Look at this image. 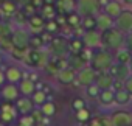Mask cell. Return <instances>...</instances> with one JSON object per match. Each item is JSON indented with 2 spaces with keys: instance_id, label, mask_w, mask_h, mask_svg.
<instances>
[{
  "instance_id": "f1b7e54d",
  "label": "cell",
  "mask_w": 132,
  "mask_h": 126,
  "mask_svg": "<svg viewBox=\"0 0 132 126\" xmlns=\"http://www.w3.org/2000/svg\"><path fill=\"white\" fill-rule=\"evenodd\" d=\"M113 54H115V61L117 62H123V64H129V61L132 58V53L127 48H124V47H121L120 50H117Z\"/></svg>"
},
{
  "instance_id": "4fadbf2b",
  "label": "cell",
  "mask_w": 132,
  "mask_h": 126,
  "mask_svg": "<svg viewBox=\"0 0 132 126\" xmlns=\"http://www.w3.org/2000/svg\"><path fill=\"white\" fill-rule=\"evenodd\" d=\"M14 106L19 112V115H23V114H31L36 107V104L33 103V98L31 97H25V95H20L16 101H14Z\"/></svg>"
},
{
  "instance_id": "680465c9",
  "label": "cell",
  "mask_w": 132,
  "mask_h": 126,
  "mask_svg": "<svg viewBox=\"0 0 132 126\" xmlns=\"http://www.w3.org/2000/svg\"><path fill=\"white\" fill-rule=\"evenodd\" d=\"M0 126H3V123H2V121H0Z\"/></svg>"
},
{
  "instance_id": "ac0fdd59",
  "label": "cell",
  "mask_w": 132,
  "mask_h": 126,
  "mask_svg": "<svg viewBox=\"0 0 132 126\" xmlns=\"http://www.w3.org/2000/svg\"><path fill=\"white\" fill-rule=\"evenodd\" d=\"M112 27H115V19H112L110 16H107L104 11L96 14V28L100 31H104V30L112 28Z\"/></svg>"
},
{
  "instance_id": "be15d7a7",
  "label": "cell",
  "mask_w": 132,
  "mask_h": 126,
  "mask_svg": "<svg viewBox=\"0 0 132 126\" xmlns=\"http://www.w3.org/2000/svg\"><path fill=\"white\" fill-rule=\"evenodd\" d=\"M130 126H132V124H130Z\"/></svg>"
},
{
  "instance_id": "83f0119b",
  "label": "cell",
  "mask_w": 132,
  "mask_h": 126,
  "mask_svg": "<svg viewBox=\"0 0 132 126\" xmlns=\"http://www.w3.org/2000/svg\"><path fill=\"white\" fill-rule=\"evenodd\" d=\"M84 48H86V44H84L82 37H72V39H69V50H70V53H79Z\"/></svg>"
},
{
  "instance_id": "1f68e13d",
  "label": "cell",
  "mask_w": 132,
  "mask_h": 126,
  "mask_svg": "<svg viewBox=\"0 0 132 126\" xmlns=\"http://www.w3.org/2000/svg\"><path fill=\"white\" fill-rule=\"evenodd\" d=\"M69 66L72 67V69H75L76 72L78 70H81L82 67H86V62L79 58V54L78 53H70V59H69Z\"/></svg>"
},
{
  "instance_id": "5b68a950",
  "label": "cell",
  "mask_w": 132,
  "mask_h": 126,
  "mask_svg": "<svg viewBox=\"0 0 132 126\" xmlns=\"http://www.w3.org/2000/svg\"><path fill=\"white\" fill-rule=\"evenodd\" d=\"M17 109L13 104V101H3L0 104V121L3 124H11L17 120Z\"/></svg>"
},
{
  "instance_id": "6125c7cd",
  "label": "cell",
  "mask_w": 132,
  "mask_h": 126,
  "mask_svg": "<svg viewBox=\"0 0 132 126\" xmlns=\"http://www.w3.org/2000/svg\"><path fill=\"white\" fill-rule=\"evenodd\" d=\"M0 104H2V103H0Z\"/></svg>"
},
{
  "instance_id": "94428289",
  "label": "cell",
  "mask_w": 132,
  "mask_h": 126,
  "mask_svg": "<svg viewBox=\"0 0 132 126\" xmlns=\"http://www.w3.org/2000/svg\"><path fill=\"white\" fill-rule=\"evenodd\" d=\"M2 2H3V0H0V3H2Z\"/></svg>"
},
{
  "instance_id": "681fc988",
  "label": "cell",
  "mask_w": 132,
  "mask_h": 126,
  "mask_svg": "<svg viewBox=\"0 0 132 126\" xmlns=\"http://www.w3.org/2000/svg\"><path fill=\"white\" fill-rule=\"evenodd\" d=\"M28 2H30L36 10H40V8L44 6V3H45V0H28Z\"/></svg>"
},
{
  "instance_id": "ffe728a7",
  "label": "cell",
  "mask_w": 132,
  "mask_h": 126,
  "mask_svg": "<svg viewBox=\"0 0 132 126\" xmlns=\"http://www.w3.org/2000/svg\"><path fill=\"white\" fill-rule=\"evenodd\" d=\"M5 76H6V83L19 84L20 80L23 78V72H22L17 66H10V67L5 70Z\"/></svg>"
},
{
  "instance_id": "8d00e7d4",
  "label": "cell",
  "mask_w": 132,
  "mask_h": 126,
  "mask_svg": "<svg viewBox=\"0 0 132 126\" xmlns=\"http://www.w3.org/2000/svg\"><path fill=\"white\" fill-rule=\"evenodd\" d=\"M59 28H61V25H59V22L56 20V19H48V20H45V31H48V33H57L59 31Z\"/></svg>"
},
{
  "instance_id": "5bb4252c",
  "label": "cell",
  "mask_w": 132,
  "mask_h": 126,
  "mask_svg": "<svg viewBox=\"0 0 132 126\" xmlns=\"http://www.w3.org/2000/svg\"><path fill=\"white\" fill-rule=\"evenodd\" d=\"M113 78H117V80H126L132 72H130V69H129V64H123V62H113V64L110 66V69L107 70Z\"/></svg>"
},
{
  "instance_id": "74e56055",
  "label": "cell",
  "mask_w": 132,
  "mask_h": 126,
  "mask_svg": "<svg viewBox=\"0 0 132 126\" xmlns=\"http://www.w3.org/2000/svg\"><path fill=\"white\" fill-rule=\"evenodd\" d=\"M45 44H44V41H42V37H40V33L39 34H34V36H30V42H28V47H31V48H40V47H44Z\"/></svg>"
},
{
  "instance_id": "9f6ffc18",
  "label": "cell",
  "mask_w": 132,
  "mask_h": 126,
  "mask_svg": "<svg viewBox=\"0 0 132 126\" xmlns=\"http://www.w3.org/2000/svg\"><path fill=\"white\" fill-rule=\"evenodd\" d=\"M81 126H87V123H82V124H81Z\"/></svg>"
},
{
  "instance_id": "f35d334b",
  "label": "cell",
  "mask_w": 132,
  "mask_h": 126,
  "mask_svg": "<svg viewBox=\"0 0 132 126\" xmlns=\"http://www.w3.org/2000/svg\"><path fill=\"white\" fill-rule=\"evenodd\" d=\"M11 34H13V30H11L10 23L0 22V37H2V39H10Z\"/></svg>"
},
{
  "instance_id": "7a4b0ae2",
  "label": "cell",
  "mask_w": 132,
  "mask_h": 126,
  "mask_svg": "<svg viewBox=\"0 0 132 126\" xmlns=\"http://www.w3.org/2000/svg\"><path fill=\"white\" fill-rule=\"evenodd\" d=\"M124 39H126V34L121 30H118L117 27L101 31V47H104L113 53L117 50H120L121 47H124Z\"/></svg>"
},
{
  "instance_id": "11a10c76",
  "label": "cell",
  "mask_w": 132,
  "mask_h": 126,
  "mask_svg": "<svg viewBox=\"0 0 132 126\" xmlns=\"http://www.w3.org/2000/svg\"><path fill=\"white\" fill-rule=\"evenodd\" d=\"M129 69H130V72H132V58H130V61H129Z\"/></svg>"
},
{
  "instance_id": "c3c4849f",
  "label": "cell",
  "mask_w": 132,
  "mask_h": 126,
  "mask_svg": "<svg viewBox=\"0 0 132 126\" xmlns=\"http://www.w3.org/2000/svg\"><path fill=\"white\" fill-rule=\"evenodd\" d=\"M113 90H120V89H124V81L123 80H113V86H112Z\"/></svg>"
},
{
  "instance_id": "603a6c76",
  "label": "cell",
  "mask_w": 132,
  "mask_h": 126,
  "mask_svg": "<svg viewBox=\"0 0 132 126\" xmlns=\"http://www.w3.org/2000/svg\"><path fill=\"white\" fill-rule=\"evenodd\" d=\"M16 11H17V6H16V3L13 2V0H3V2L0 3V14H2V17L3 16L14 17Z\"/></svg>"
},
{
  "instance_id": "f546056e",
  "label": "cell",
  "mask_w": 132,
  "mask_h": 126,
  "mask_svg": "<svg viewBox=\"0 0 132 126\" xmlns=\"http://www.w3.org/2000/svg\"><path fill=\"white\" fill-rule=\"evenodd\" d=\"M33 98V103L36 104V107H40L45 101H48V97H47V92L44 89H36V92L31 95Z\"/></svg>"
},
{
  "instance_id": "4dcf8cb0",
  "label": "cell",
  "mask_w": 132,
  "mask_h": 126,
  "mask_svg": "<svg viewBox=\"0 0 132 126\" xmlns=\"http://www.w3.org/2000/svg\"><path fill=\"white\" fill-rule=\"evenodd\" d=\"M75 118L79 121V123H87L90 118H92V112L90 109L86 106V107H81L78 111H75Z\"/></svg>"
},
{
  "instance_id": "52a82bcc",
  "label": "cell",
  "mask_w": 132,
  "mask_h": 126,
  "mask_svg": "<svg viewBox=\"0 0 132 126\" xmlns=\"http://www.w3.org/2000/svg\"><path fill=\"white\" fill-rule=\"evenodd\" d=\"M11 44L14 48L17 50H27L28 48V42H30V34L27 30L23 28H16L13 30V34H11Z\"/></svg>"
},
{
  "instance_id": "7dc6e473",
  "label": "cell",
  "mask_w": 132,
  "mask_h": 126,
  "mask_svg": "<svg viewBox=\"0 0 132 126\" xmlns=\"http://www.w3.org/2000/svg\"><path fill=\"white\" fill-rule=\"evenodd\" d=\"M40 37H42V41H44V44H50L51 42V39H53V36H51V33H48V31H42V34H40Z\"/></svg>"
},
{
  "instance_id": "816d5d0a",
  "label": "cell",
  "mask_w": 132,
  "mask_h": 126,
  "mask_svg": "<svg viewBox=\"0 0 132 126\" xmlns=\"http://www.w3.org/2000/svg\"><path fill=\"white\" fill-rule=\"evenodd\" d=\"M5 83H6V76H5V72H2V70H0V87H2Z\"/></svg>"
},
{
  "instance_id": "7bdbcfd3",
  "label": "cell",
  "mask_w": 132,
  "mask_h": 126,
  "mask_svg": "<svg viewBox=\"0 0 132 126\" xmlns=\"http://www.w3.org/2000/svg\"><path fill=\"white\" fill-rule=\"evenodd\" d=\"M36 11H37V10H36V8H34V6H33L30 2H28L25 6H23V13H25L28 17H30V16H33V14H36Z\"/></svg>"
},
{
  "instance_id": "bcb514c9",
  "label": "cell",
  "mask_w": 132,
  "mask_h": 126,
  "mask_svg": "<svg viewBox=\"0 0 132 126\" xmlns=\"http://www.w3.org/2000/svg\"><path fill=\"white\" fill-rule=\"evenodd\" d=\"M14 19H16L17 22H20V23H22V22H25V20H28V19H27V14H25L23 11H22V13H20V11H16Z\"/></svg>"
},
{
  "instance_id": "836d02e7",
  "label": "cell",
  "mask_w": 132,
  "mask_h": 126,
  "mask_svg": "<svg viewBox=\"0 0 132 126\" xmlns=\"http://www.w3.org/2000/svg\"><path fill=\"white\" fill-rule=\"evenodd\" d=\"M40 111H42V114L47 117V118H50V117H53L54 114H56V111H57V107H56V104L53 103V101H45L42 106H40Z\"/></svg>"
},
{
  "instance_id": "f6af8a7d",
  "label": "cell",
  "mask_w": 132,
  "mask_h": 126,
  "mask_svg": "<svg viewBox=\"0 0 132 126\" xmlns=\"http://www.w3.org/2000/svg\"><path fill=\"white\" fill-rule=\"evenodd\" d=\"M124 89H126V90L132 95V73H130V75L124 80Z\"/></svg>"
},
{
  "instance_id": "7402d4cb",
  "label": "cell",
  "mask_w": 132,
  "mask_h": 126,
  "mask_svg": "<svg viewBox=\"0 0 132 126\" xmlns=\"http://www.w3.org/2000/svg\"><path fill=\"white\" fill-rule=\"evenodd\" d=\"M98 101L101 106H110L115 103V90L113 89H103L98 95Z\"/></svg>"
},
{
  "instance_id": "d6a6232c",
  "label": "cell",
  "mask_w": 132,
  "mask_h": 126,
  "mask_svg": "<svg viewBox=\"0 0 132 126\" xmlns=\"http://www.w3.org/2000/svg\"><path fill=\"white\" fill-rule=\"evenodd\" d=\"M81 28H82L84 31H87V30H95V28H96V16H82Z\"/></svg>"
},
{
  "instance_id": "277c9868",
  "label": "cell",
  "mask_w": 132,
  "mask_h": 126,
  "mask_svg": "<svg viewBox=\"0 0 132 126\" xmlns=\"http://www.w3.org/2000/svg\"><path fill=\"white\" fill-rule=\"evenodd\" d=\"M23 59H25L27 64L31 66V67H42L45 62H47L45 54H44L39 48H31V47H28V48L25 50Z\"/></svg>"
},
{
  "instance_id": "30bf717a",
  "label": "cell",
  "mask_w": 132,
  "mask_h": 126,
  "mask_svg": "<svg viewBox=\"0 0 132 126\" xmlns=\"http://www.w3.org/2000/svg\"><path fill=\"white\" fill-rule=\"evenodd\" d=\"M110 121H112V126H130L132 124V112H129L126 109L115 111L110 115Z\"/></svg>"
},
{
  "instance_id": "ab89813d",
  "label": "cell",
  "mask_w": 132,
  "mask_h": 126,
  "mask_svg": "<svg viewBox=\"0 0 132 126\" xmlns=\"http://www.w3.org/2000/svg\"><path fill=\"white\" fill-rule=\"evenodd\" d=\"M100 92H101V89L96 86V83H93V84H90V86L86 87V93H87L89 98H98Z\"/></svg>"
},
{
  "instance_id": "f5cc1de1",
  "label": "cell",
  "mask_w": 132,
  "mask_h": 126,
  "mask_svg": "<svg viewBox=\"0 0 132 126\" xmlns=\"http://www.w3.org/2000/svg\"><path fill=\"white\" fill-rule=\"evenodd\" d=\"M107 2H109V0H100V3H101V6H104V5H106Z\"/></svg>"
},
{
  "instance_id": "91938a15",
  "label": "cell",
  "mask_w": 132,
  "mask_h": 126,
  "mask_svg": "<svg viewBox=\"0 0 132 126\" xmlns=\"http://www.w3.org/2000/svg\"><path fill=\"white\" fill-rule=\"evenodd\" d=\"M0 64H2V58H0Z\"/></svg>"
},
{
  "instance_id": "7c38bea8",
  "label": "cell",
  "mask_w": 132,
  "mask_h": 126,
  "mask_svg": "<svg viewBox=\"0 0 132 126\" xmlns=\"http://www.w3.org/2000/svg\"><path fill=\"white\" fill-rule=\"evenodd\" d=\"M82 39H84V44H86L87 48H92L93 50V48H100L101 47V31L98 28L84 31Z\"/></svg>"
},
{
  "instance_id": "3957f363",
  "label": "cell",
  "mask_w": 132,
  "mask_h": 126,
  "mask_svg": "<svg viewBox=\"0 0 132 126\" xmlns=\"http://www.w3.org/2000/svg\"><path fill=\"white\" fill-rule=\"evenodd\" d=\"M101 10L100 0H76V11L81 16H96Z\"/></svg>"
},
{
  "instance_id": "6f0895ef",
  "label": "cell",
  "mask_w": 132,
  "mask_h": 126,
  "mask_svg": "<svg viewBox=\"0 0 132 126\" xmlns=\"http://www.w3.org/2000/svg\"><path fill=\"white\" fill-rule=\"evenodd\" d=\"M0 22H2V14H0Z\"/></svg>"
},
{
  "instance_id": "f907efd6",
  "label": "cell",
  "mask_w": 132,
  "mask_h": 126,
  "mask_svg": "<svg viewBox=\"0 0 132 126\" xmlns=\"http://www.w3.org/2000/svg\"><path fill=\"white\" fill-rule=\"evenodd\" d=\"M23 78H28V80H31V81H34V83H37V81H39V76H37V73H34V72L23 73Z\"/></svg>"
},
{
  "instance_id": "e575fe53",
  "label": "cell",
  "mask_w": 132,
  "mask_h": 126,
  "mask_svg": "<svg viewBox=\"0 0 132 126\" xmlns=\"http://www.w3.org/2000/svg\"><path fill=\"white\" fill-rule=\"evenodd\" d=\"M87 126H112V121H110V117L109 118H106V117H92L87 121Z\"/></svg>"
},
{
  "instance_id": "db71d44e",
  "label": "cell",
  "mask_w": 132,
  "mask_h": 126,
  "mask_svg": "<svg viewBox=\"0 0 132 126\" xmlns=\"http://www.w3.org/2000/svg\"><path fill=\"white\" fill-rule=\"evenodd\" d=\"M34 126H47V124H44V123H42V121H39V123H36V124H34Z\"/></svg>"
},
{
  "instance_id": "d590c367",
  "label": "cell",
  "mask_w": 132,
  "mask_h": 126,
  "mask_svg": "<svg viewBox=\"0 0 132 126\" xmlns=\"http://www.w3.org/2000/svg\"><path fill=\"white\" fill-rule=\"evenodd\" d=\"M36 124V120L31 114H23V115H19L17 118V126H34Z\"/></svg>"
},
{
  "instance_id": "cb8c5ba5",
  "label": "cell",
  "mask_w": 132,
  "mask_h": 126,
  "mask_svg": "<svg viewBox=\"0 0 132 126\" xmlns=\"http://www.w3.org/2000/svg\"><path fill=\"white\" fill-rule=\"evenodd\" d=\"M56 10L57 13H70L76 10V0H56Z\"/></svg>"
},
{
  "instance_id": "ee69618b",
  "label": "cell",
  "mask_w": 132,
  "mask_h": 126,
  "mask_svg": "<svg viewBox=\"0 0 132 126\" xmlns=\"http://www.w3.org/2000/svg\"><path fill=\"white\" fill-rule=\"evenodd\" d=\"M124 48H127V50L132 53V31L126 34V39H124Z\"/></svg>"
},
{
  "instance_id": "d4e9b609",
  "label": "cell",
  "mask_w": 132,
  "mask_h": 126,
  "mask_svg": "<svg viewBox=\"0 0 132 126\" xmlns=\"http://www.w3.org/2000/svg\"><path fill=\"white\" fill-rule=\"evenodd\" d=\"M132 101V95L126 90V89H120V90H115V103L118 106H126Z\"/></svg>"
},
{
  "instance_id": "6da1fadb",
  "label": "cell",
  "mask_w": 132,
  "mask_h": 126,
  "mask_svg": "<svg viewBox=\"0 0 132 126\" xmlns=\"http://www.w3.org/2000/svg\"><path fill=\"white\" fill-rule=\"evenodd\" d=\"M113 62H115L113 51H110V50H107L104 47H100V48H93L92 50V56H90L89 64L96 72H107Z\"/></svg>"
},
{
  "instance_id": "60d3db41",
  "label": "cell",
  "mask_w": 132,
  "mask_h": 126,
  "mask_svg": "<svg viewBox=\"0 0 132 126\" xmlns=\"http://www.w3.org/2000/svg\"><path fill=\"white\" fill-rule=\"evenodd\" d=\"M81 107H86V100L81 98V97L73 98V100H72V109H73V111H78V109H81Z\"/></svg>"
},
{
  "instance_id": "9c48e42d",
  "label": "cell",
  "mask_w": 132,
  "mask_h": 126,
  "mask_svg": "<svg viewBox=\"0 0 132 126\" xmlns=\"http://www.w3.org/2000/svg\"><path fill=\"white\" fill-rule=\"evenodd\" d=\"M50 48H51V51L56 56H65V54H69L70 53V50H69V39H65L64 36H56V37L51 39Z\"/></svg>"
},
{
  "instance_id": "b9f144b4",
  "label": "cell",
  "mask_w": 132,
  "mask_h": 126,
  "mask_svg": "<svg viewBox=\"0 0 132 126\" xmlns=\"http://www.w3.org/2000/svg\"><path fill=\"white\" fill-rule=\"evenodd\" d=\"M31 115L34 117V120H36V123H39V121H42V123H44V120L47 118V117H45V115L42 114V111H40V107H39V109H36V107H34V111L31 112Z\"/></svg>"
},
{
  "instance_id": "d6986e66",
  "label": "cell",
  "mask_w": 132,
  "mask_h": 126,
  "mask_svg": "<svg viewBox=\"0 0 132 126\" xmlns=\"http://www.w3.org/2000/svg\"><path fill=\"white\" fill-rule=\"evenodd\" d=\"M113 76L109 73V72H98V75H96V86L103 90V89H112V86H113Z\"/></svg>"
},
{
  "instance_id": "e0dca14e",
  "label": "cell",
  "mask_w": 132,
  "mask_h": 126,
  "mask_svg": "<svg viewBox=\"0 0 132 126\" xmlns=\"http://www.w3.org/2000/svg\"><path fill=\"white\" fill-rule=\"evenodd\" d=\"M28 25H30L33 33L39 34V33H42L45 30V19L40 14H33V16L28 17Z\"/></svg>"
},
{
  "instance_id": "2e32d148",
  "label": "cell",
  "mask_w": 132,
  "mask_h": 126,
  "mask_svg": "<svg viewBox=\"0 0 132 126\" xmlns=\"http://www.w3.org/2000/svg\"><path fill=\"white\" fill-rule=\"evenodd\" d=\"M123 10H124V8H123L121 2H118V0H109V2L103 6V11H104L107 16H110L112 19H117V17L121 14Z\"/></svg>"
},
{
  "instance_id": "4316f807",
  "label": "cell",
  "mask_w": 132,
  "mask_h": 126,
  "mask_svg": "<svg viewBox=\"0 0 132 126\" xmlns=\"http://www.w3.org/2000/svg\"><path fill=\"white\" fill-rule=\"evenodd\" d=\"M57 14V10H56V5L54 3H44V6L40 8V16L48 20V19H54Z\"/></svg>"
},
{
  "instance_id": "8fae6325",
  "label": "cell",
  "mask_w": 132,
  "mask_h": 126,
  "mask_svg": "<svg viewBox=\"0 0 132 126\" xmlns=\"http://www.w3.org/2000/svg\"><path fill=\"white\" fill-rule=\"evenodd\" d=\"M20 97V90H19V86L14 84V83H6L2 86L0 89V98L3 101H16L17 98Z\"/></svg>"
},
{
  "instance_id": "8992f818",
  "label": "cell",
  "mask_w": 132,
  "mask_h": 126,
  "mask_svg": "<svg viewBox=\"0 0 132 126\" xmlns=\"http://www.w3.org/2000/svg\"><path fill=\"white\" fill-rule=\"evenodd\" d=\"M96 75H98V72L95 69H92L90 66L89 67H82L81 70L76 72L75 83L79 84V86H82V87H87V86H90V84H93L96 81Z\"/></svg>"
},
{
  "instance_id": "ba28073f",
  "label": "cell",
  "mask_w": 132,
  "mask_h": 126,
  "mask_svg": "<svg viewBox=\"0 0 132 126\" xmlns=\"http://www.w3.org/2000/svg\"><path fill=\"white\" fill-rule=\"evenodd\" d=\"M115 27L124 34L132 31V10H123L121 14L115 19Z\"/></svg>"
},
{
  "instance_id": "9a60e30c",
  "label": "cell",
  "mask_w": 132,
  "mask_h": 126,
  "mask_svg": "<svg viewBox=\"0 0 132 126\" xmlns=\"http://www.w3.org/2000/svg\"><path fill=\"white\" fill-rule=\"evenodd\" d=\"M56 80H57V83H61L64 86L73 84L75 80H76V70L69 66V67H65V69H62L56 73Z\"/></svg>"
},
{
  "instance_id": "44dd1931",
  "label": "cell",
  "mask_w": 132,
  "mask_h": 126,
  "mask_svg": "<svg viewBox=\"0 0 132 126\" xmlns=\"http://www.w3.org/2000/svg\"><path fill=\"white\" fill-rule=\"evenodd\" d=\"M19 86V90H20V95H25V97H31L34 92H36V83L28 80V78H22L20 83L17 84Z\"/></svg>"
},
{
  "instance_id": "484cf974",
  "label": "cell",
  "mask_w": 132,
  "mask_h": 126,
  "mask_svg": "<svg viewBox=\"0 0 132 126\" xmlns=\"http://www.w3.org/2000/svg\"><path fill=\"white\" fill-rule=\"evenodd\" d=\"M65 17H67V27H70V28H78V27H81L82 16H81L76 10L67 13V14H65Z\"/></svg>"
}]
</instances>
